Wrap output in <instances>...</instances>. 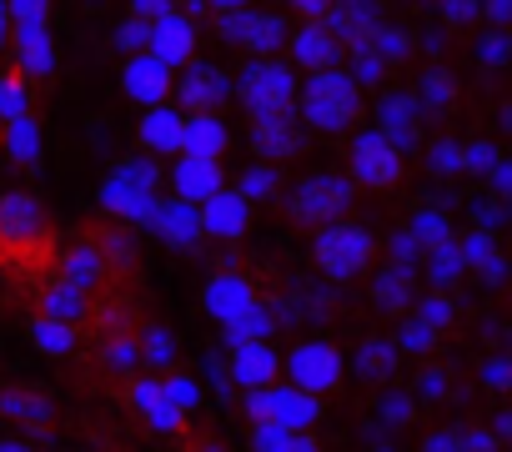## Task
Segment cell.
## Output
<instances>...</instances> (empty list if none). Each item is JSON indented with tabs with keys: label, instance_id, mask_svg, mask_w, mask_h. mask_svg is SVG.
<instances>
[{
	"label": "cell",
	"instance_id": "1",
	"mask_svg": "<svg viewBox=\"0 0 512 452\" xmlns=\"http://www.w3.org/2000/svg\"><path fill=\"white\" fill-rule=\"evenodd\" d=\"M61 257V226L31 191H0V277L26 297L51 277Z\"/></svg>",
	"mask_w": 512,
	"mask_h": 452
},
{
	"label": "cell",
	"instance_id": "2",
	"mask_svg": "<svg viewBox=\"0 0 512 452\" xmlns=\"http://www.w3.org/2000/svg\"><path fill=\"white\" fill-rule=\"evenodd\" d=\"M367 121V101L347 71H322L297 86V126L317 136H342Z\"/></svg>",
	"mask_w": 512,
	"mask_h": 452
},
{
	"label": "cell",
	"instance_id": "3",
	"mask_svg": "<svg viewBox=\"0 0 512 452\" xmlns=\"http://www.w3.org/2000/svg\"><path fill=\"white\" fill-rule=\"evenodd\" d=\"M297 71L272 56V61H246L241 76L231 81V96L241 101V111L251 116V126L262 121H282V116H297Z\"/></svg>",
	"mask_w": 512,
	"mask_h": 452
},
{
	"label": "cell",
	"instance_id": "4",
	"mask_svg": "<svg viewBox=\"0 0 512 452\" xmlns=\"http://www.w3.org/2000/svg\"><path fill=\"white\" fill-rule=\"evenodd\" d=\"M312 262L337 287L362 282L377 267V232H372V226H362V221H352V216L347 221H332V226H322L317 242H312Z\"/></svg>",
	"mask_w": 512,
	"mask_h": 452
},
{
	"label": "cell",
	"instance_id": "5",
	"mask_svg": "<svg viewBox=\"0 0 512 452\" xmlns=\"http://www.w3.org/2000/svg\"><path fill=\"white\" fill-rule=\"evenodd\" d=\"M352 196H357V186L347 181V171H312L297 186H287L282 211H287V221L297 226V232H322V226H332V221H347Z\"/></svg>",
	"mask_w": 512,
	"mask_h": 452
},
{
	"label": "cell",
	"instance_id": "6",
	"mask_svg": "<svg viewBox=\"0 0 512 452\" xmlns=\"http://www.w3.org/2000/svg\"><path fill=\"white\" fill-rule=\"evenodd\" d=\"M211 21H216V36L236 51H246L251 61H272L282 56L292 26L282 11H256V6H211Z\"/></svg>",
	"mask_w": 512,
	"mask_h": 452
},
{
	"label": "cell",
	"instance_id": "7",
	"mask_svg": "<svg viewBox=\"0 0 512 452\" xmlns=\"http://www.w3.org/2000/svg\"><path fill=\"white\" fill-rule=\"evenodd\" d=\"M11 16V51H16V76L21 81H51L56 71V46H51V6L46 0H21L6 6Z\"/></svg>",
	"mask_w": 512,
	"mask_h": 452
},
{
	"label": "cell",
	"instance_id": "8",
	"mask_svg": "<svg viewBox=\"0 0 512 452\" xmlns=\"http://www.w3.org/2000/svg\"><path fill=\"white\" fill-rule=\"evenodd\" d=\"M347 181L362 191H397L407 181V156L382 136V131H357L347 151Z\"/></svg>",
	"mask_w": 512,
	"mask_h": 452
},
{
	"label": "cell",
	"instance_id": "9",
	"mask_svg": "<svg viewBox=\"0 0 512 452\" xmlns=\"http://www.w3.org/2000/svg\"><path fill=\"white\" fill-rule=\"evenodd\" d=\"M282 367H287L292 387H297L302 397H312V402L332 397V392L347 382V357H342L337 342H297Z\"/></svg>",
	"mask_w": 512,
	"mask_h": 452
},
{
	"label": "cell",
	"instance_id": "10",
	"mask_svg": "<svg viewBox=\"0 0 512 452\" xmlns=\"http://www.w3.org/2000/svg\"><path fill=\"white\" fill-rule=\"evenodd\" d=\"M171 91L181 96V116H221L226 101H231V76L211 61H191L181 66V76L171 81Z\"/></svg>",
	"mask_w": 512,
	"mask_h": 452
},
{
	"label": "cell",
	"instance_id": "11",
	"mask_svg": "<svg viewBox=\"0 0 512 452\" xmlns=\"http://www.w3.org/2000/svg\"><path fill=\"white\" fill-rule=\"evenodd\" d=\"M0 422H11L21 432H46L56 422V397L51 387L36 382H0Z\"/></svg>",
	"mask_w": 512,
	"mask_h": 452
},
{
	"label": "cell",
	"instance_id": "12",
	"mask_svg": "<svg viewBox=\"0 0 512 452\" xmlns=\"http://www.w3.org/2000/svg\"><path fill=\"white\" fill-rule=\"evenodd\" d=\"M121 402H126L146 427H156V432H166V437H181V427H186V417L166 402L161 377H131V382H121Z\"/></svg>",
	"mask_w": 512,
	"mask_h": 452
},
{
	"label": "cell",
	"instance_id": "13",
	"mask_svg": "<svg viewBox=\"0 0 512 452\" xmlns=\"http://www.w3.org/2000/svg\"><path fill=\"white\" fill-rule=\"evenodd\" d=\"M287 51H292V71H307V76H322V71H342V41L327 31V26H297L287 36Z\"/></svg>",
	"mask_w": 512,
	"mask_h": 452
},
{
	"label": "cell",
	"instance_id": "14",
	"mask_svg": "<svg viewBox=\"0 0 512 452\" xmlns=\"http://www.w3.org/2000/svg\"><path fill=\"white\" fill-rule=\"evenodd\" d=\"M377 121H382L377 131L407 156V151L422 141V121H427V116H422V106H417L412 91H382V96H377Z\"/></svg>",
	"mask_w": 512,
	"mask_h": 452
},
{
	"label": "cell",
	"instance_id": "15",
	"mask_svg": "<svg viewBox=\"0 0 512 452\" xmlns=\"http://www.w3.org/2000/svg\"><path fill=\"white\" fill-rule=\"evenodd\" d=\"M146 56H151V61H161L166 71L191 66V61H196V21H186L181 11H166V16L151 26Z\"/></svg>",
	"mask_w": 512,
	"mask_h": 452
},
{
	"label": "cell",
	"instance_id": "16",
	"mask_svg": "<svg viewBox=\"0 0 512 452\" xmlns=\"http://www.w3.org/2000/svg\"><path fill=\"white\" fill-rule=\"evenodd\" d=\"M81 232H86V237H91V247L101 252V262H106L111 282H116V287H126V277L136 272V237H131V226H121V221H86Z\"/></svg>",
	"mask_w": 512,
	"mask_h": 452
},
{
	"label": "cell",
	"instance_id": "17",
	"mask_svg": "<svg viewBox=\"0 0 512 452\" xmlns=\"http://www.w3.org/2000/svg\"><path fill=\"white\" fill-rule=\"evenodd\" d=\"M91 312H96V302L81 297V292H71V287H61L56 277H46L31 292V317H41V322H61V327H76L81 332L91 322Z\"/></svg>",
	"mask_w": 512,
	"mask_h": 452
},
{
	"label": "cell",
	"instance_id": "18",
	"mask_svg": "<svg viewBox=\"0 0 512 452\" xmlns=\"http://www.w3.org/2000/svg\"><path fill=\"white\" fill-rule=\"evenodd\" d=\"M196 226H201V237L241 242V237H246V226H251V206L226 186V191H216L211 201H201V206H196Z\"/></svg>",
	"mask_w": 512,
	"mask_h": 452
},
{
	"label": "cell",
	"instance_id": "19",
	"mask_svg": "<svg viewBox=\"0 0 512 452\" xmlns=\"http://www.w3.org/2000/svg\"><path fill=\"white\" fill-rule=\"evenodd\" d=\"M307 146V131L297 126V116H282V121H262L251 126V156L262 166H282V161H297Z\"/></svg>",
	"mask_w": 512,
	"mask_h": 452
},
{
	"label": "cell",
	"instance_id": "20",
	"mask_svg": "<svg viewBox=\"0 0 512 452\" xmlns=\"http://www.w3.org/2000/svg\"><path fill=\"white\" fill-rule=\"evenodd\" d=\"M251 307H262L251 277H241V272H216V277L206 282V312H211L221 327H231V322L246 317Z\"/></svg>",
	"mask_w": 512,
	"mask_h": 452
},
{
	"label": "cell",
	"instance_id": "21",
	"mask_svg": "<svg viewBox=\"0 0 512 452\" xmlns=\"http://www.w3.org/2000/svg\"><path fill=\"white\" fill-rule=\"evenodd\" d=\"M171 191H176V201L201 206V201H211L216 191H226V166H221V161L176 156V166H171Z\"/></svg>",
	"mask_w": 512,
	"mask_h": 452
},
{
	"label": "cell",
	"instance_id": "22",
	"mask_svg": "<svg viewBox=\"0 0 512 452\" xmlns=\"http://www.w3.org/2000/svg\"><path fill=\"white\" fill-rule=\"evenodd\" d=\"M377 277L372 282V307L382 317H407L412 302H417V267H402V262H387V267H372Z\"/></svg>",
	"mask_w": 512,
	"mask_h": 452
},
{
	"label": "cell",
	"instance_id": "23",
	"mask_svg": "<svg viewBox=\"0 0 512 452\" xmlns=\"http://www.w3.org/2000/svg\"><path fill=\"white\" fill-rule=\"evenodd\" d=\"M277 372H282V357L272 352V342L231 347V382H236L241 392H267V387H277Z\"/></svg>",
	"mask_w": 512,
	"mask_h": 452
},
{
	"label": "cell",
	"instance_id": "24",
	"mask_svg": "<svg viewBox=\"0 0 512 452\" xmlns=\"http://www.w3.org/2000/svg\"><path fill=\"white\" fill-rule=\"evenodd\" d=\"M146 226H156V237H161L166 247H176V252H196V247H201L196 206H186V201H176V196L156 201L151 216H146Z\"/></svg>",
	"mask_w": 512,
	"mask_h": 452
},
{
	"label": "cell",
	"instance_id": "25",
	"mask_svg": "<svg viewBox=\"0 0 512 452\" xmlns=\"http://www.w3.org/2000/svg\"><path fill=\"white\" fill-rule=\"evenodd\" d=\"M322 417V402L302 397L297 387H267V427H282V432H297L307 437Z\"/></svg>",
	"mask_w": 512,
	"mask_h": 452
},
{
	"label": "cell",
	"instance_id": "26",
	"mask_svg": "<svg viewBox=\"0 0 512 452\" xmlns=\"http://www.w3.org/2000/svg\"><path fill=\"white\" fill-rule=\"evenodd\" d=\"M171 81H176V76H171L161 61H151L146 51H141V56H131V61H126V71H121V86H126V96H131V101H141L146 111H151V106H166V96H171Z\"/></svg>",
	"mask_w": 512,
	"mask_h": 452
},
{
	"label": "cell",
	"instance_id": "27",
	"mask_svg": "<svg viewBox=\"0 0 512 452\" xmlns=\"http://www.w3.org/2000/svg\"><path fill=\"white\" fill-rule=\"evenodd\" d=\"M181 131H186V116L176 106H151L136 126V141H141V151H151V161L156 156H181Z\"/></svg>",
	"mask_w": 512,
	"mask_h": 452
},
{
	"label": "cell",
	"instance_id": "28",
	"mask_svg": "<svg viewBox=\"0 0 512 452\" xmlns=\"http://www.w3.org/2000/svg\"><path fill=\"white\" fill-rule=\"evenodd\" d=\"M402 367V352L392 347V337H362L357 352H352V377L367 382V387H387Z\"/></svg>",
	"mask_w": 512,
	"mask_h": 452
},
{
	"label": "cell",
	"instance_id": "29",
	"mask_svg": "<svg viewBox=\"0 0 512 452\" xmlns=\"http://www.w3.org/2000/svg\"><path fill=\"white\" fill-rule=\"evenodd\" d=\"M231 151V126L221 116H186V131H181V156H196V161H221Z\"/></svg>",
	"mask_w": 512,
	"mask_h": 452
},
{
	"label": "cell",
	"instance_id": "30",
	"mask_svg": "<svg viewBox=\"0 0 512 452\" xmlns=\"http://www.w3.org/2000/svg\"><path fill=\"white\" fill-rule=\"evenodd\" d=\"M417 106H422V116H452L457 111V101H462V86H457V76L447 71V66H432L422 81H417Z\"/></svg>",
	"mask_w": 512,
	"mask_h": 452
},
{
	"label": "cell",
	"instance_id": "31",
	"mask_svg": "<svg viewBox=\"0 0 512 452\" xmlns=\"http://www.w3.org/2000/svg\"><path fill=\"white\" fill-rule=\"evenodd\" d=\"M246 206H272V201H282L287 196V181H282V171L277 166H262V161H256V166H246L241 176H236V186H231Z\"/></svg>",
	"mask_w": 512,
	"mask_h": 452
},
{
	"label": "cell",
	"instance_id": "32",
	"mask_svg": "<svg viewBox=\"0 0 512 452\" xmlns=\"http://www.w3.org/2000/svg\"><path fill=\"white\" fill-rule=\"evenodd\" d=\"M141 367H146V377L176 372V337H171V327L141 322Z\"/></svg>",
	"mask_w": 512,
	"mask_h": 452
},
{
	"label": "cell",
	"instance_id": "33",
	"mask_svg": "<svg viewBox=\"0 0 512 452\" xmlns=\"http://www.w3.org/2000/svg\"><path fill=\"white\" fill-rule=\"evenodd\" d=\"M417 327H427V332H452L457 327V302H452V292H422L417 302H412V312H407Z\"/></svg>",
	"mask_w": 512,
	"mask_h": 452
},
{
	"label": "cell",
	"instance_id": "34",
	"mask_svg": "<svg viewBox=\"0 0 512 452\" xmlns=\"http://www.w3.org/2000/svg\"><path fill=\"white\" fill-rule=\"evenodd\" d=\"M0 151H6L16 166H36L41 161V131L36 121H11V126H0Z\"/></svg>",
	"mask_w": 512,
	"mask_h": 452
},
{
	"label": "cell",
	"instance_id": "35",
	"mask_svg": "<svg viewBox=\"0 0 512 452\" xmlns=\"http://www.w3.org/2000/svg\"><path fill=\"white\" fill-rule=\"evenodd\" d=\"M422 257H427V282H432V292H452L457 277L467 272V267H462V252H457V237H447L442 247H432V252H422Z\"/></svg>",
	"mask_w": 512,
	"mask_h": 452
},
{
	"label": "cell",
	"instance_id": "36",
	"mask_svg": "<svg viewBox=\"0 0 512 452\" xmlns=\"http://www.w3.org/2000/svg\"><path fill=\"white\" fill-rule=\"evenodd\" d=\"M31 342H36V352L41 357H76V347H81V332L76 327H61V322H41V317H31Z\"/></svg>",
	"mask_w": 512,
	"mask_h": 452
},
{
	"label": "cell",
	"instance_id": "37",
	"mask_svg": "<svg viewBox=\"0 0 512 452\" xmlns=\"http://www.w3.org/2000/svg\"><path fill=\"white\" fill-rule=\"evenodd\" d=\"M26 116H31V81H21L16 71H0V126Z\"/></svg>",
	"mask_w": 512,
	"mask_h": 452
},
{
	"label": "cell",
	"instance_id": "38",
	"mask_svg": "<svg viewBox=\"0 0 512 452\" xmlns=\"http://www.w3.org/2000/svg\"><path fill=\"white\" fill-rule=\"evenodd\" d=\"M251 447L256 452H322L317 437H297V432H282V427H251Z\"/></svg>",
	"mask_w": 512,
	"mask_h": 452
},
{
	"label": "cell",
	"instance_id": "39",
	"mask_svg": "<svg viewBox=\"0 0 512 452\" xmlns=\"http://www.w3.org/2000/svg\"><path fill=\"white\" fill-rule=\"evenodd\" d=\"M226 332V342L231 347H246V342H267V332H272V307H251L246 317H236L231 327H221Z\"/></svg>",
	"mask_w": 512,
	"mask_h": 452
},
{
	"label": "cell",
	"instance_id": "40",
	"mask_svg": "<svg viewBox=\"0 0 512 452\" xmlns=\"http://www.w3.org/2000/svg\"><path fill=\"white\" fill-rule=\"evenodd\" d=\"M407 237H412L422 252H432V247H442V242H447V237H457V232L447 226V216H442V211H417V216H412V226H407Z\"/></svg>",
	"mask_w": 512,
	"mask_h": 452
},
{
	"label": "cell",
	"instance_id": "41",
	"mask_svg": "<svg viewBox=\"0 0 512 452\" xmlns=\"http://www.w3.org/2000/svg\"><path fill=\"white\" fill-rule=\"evenodd\" d=\"M161 392H166V402H171L181 417L201 407V382H196L191 372H166V377H161Z\"/></svg>",
	"mask_w": 512,
	"mask_h": 452
},
{
	"label": "cell",
	"instance_id": "42",
	"mask_svg": "<svg viewBox=\"0 0 512 452\" xmlns=\"http://www.w3.org/2000/svg\"><path fill=\"white\" fill-rule=\"evenodd\" d=\"M437 332H427V327H417L412 317H402V327H397V337H392V347L397 352H412V357H432L437 352Z\"/></svg>",
	"mask_w": 512,
	"mask_h": 452
},
{
	"label": "cell",
	"instance_id": "43",
	"mask_svg": "<svg viewBox=\"0 0 512 452\" xmlns=\"http://www.w3.org/2000/svg\"><path fill=\"white\" fill-rule=\"evenodd\" d=\"M427 171H437V176H457V171H462V146H457L452 136L427 141Z\"/></svg>",
	"mask_w": 512,
	"mask_h": 452
},
{
	"label": "cell",
	"instance_id": "44",
	"mask_svg": "<svg viewBox=\"0 0 512 452\" xmlns=\"http://www.w3.org/2000/svg\"><path fill=\"white\" fill-rule=\"evenodd\" d=\"M447 397H452V377H447L442 367L427 362V367L417 372V392H412V402H447Z\"/></svg>",
	"mask_w": 512,
	"mask_h": 452
},
{
	"label": "cell",
	"instance_id": "45",
	"mask_svg": "<svg viewBox=\"0 0 512 452\" xmlns=\"http://www.w3.org/2000/svg\"><path fill=\"white\" fill-rule=\"evenodd\" d=\"M176 452H231V447L221 442V432H216V427H181Z\"/></svg>",
	"mask_w": 512,
	"mask_h": 452
},
{
	"label": "cell",
	"instance_id": "46",
	"mask_svg": "<svg viewBox=\"0 0 512 452\" xmlns=\"http://www.w3.org/2000/svg\"><path fill=\"white\" fill-rule=\"evenodd\" d=\"M482 387H487L492 397H502V392L512 387V357H507V352H492V357L482 362Z\"/></svg>",
	"mask_w": 512,
	"mask_h": 452
},
{
	"label": "cell",
	"instance_id": "47",
	"mask_svg": "<svg viewBox=\"0 0 512 452\" xmlns=\"http://www.w3.org/2000/svg\"><path fill=\"white\" fill-rule=\"evenodd\" d=\"M377 412H382V422H392V427H407V422H417V402H412L407 392H382Z\"/></svg>",
	"mask_w": 512,
	"mask_h": 452
},
{
	"label": "cell",
	"instance_id": "48",
	"mask_svg": "<svg viewBox=\"0 0 512 452\" xmlns=\"http://www.w3.org/2000/svg\"><path fill=\"white\" fill-rule=\"evenodd\" d=\"M477 61H482L487 71H502V66H507V31H482Z\"/></svg>",
	"mask_w": 512,
	"mask_h": 452
},
{
	"label": "cell",
	"instance_id": "49",
	"mask_svg": "<svg viewBox=\"0 0 512 452\" xmlns=\"http://www.w3.org/2000/svg\"><path fill=\"white\" fill-rule=\"evenodd\" d=\"M146 41H151V26H146V21H136V16H126V21H121V31H116V46H121V51H131V56H141V51H146Z\"/></svg>",
	"mask_w": 512,
	"mask_h": 452
},
{
	"label": "cell",
	"instance_id": "50",
	"mask_svg": "<svg viewBox=\"0 0 512 452\" xmlns=\"http://www.w3.org/2000/svg\"><path fill=\"white\" fill-rule=\"evenodd\" d=\"M502 156H497V146L492 141H467L462 146V171H492Z\"/></svg>",
	"mask_w": 512,
	"mask_h": 452
},
{
	"label": "cell",
	"instance_id": "51",
	"mask_svg": "<svg viewBox=\"0 0 512 452\" xmlns=\"http://www.w3.org/2000/svg\"><path fill=\"white\" fill-rule=\"evenodd\" d=\"M457 452H502V442H497L487 427H477V422H462V442H457Z\"/></svg>",
	"mask_w": 512,
	"mask_h": 452
},
{
	"label": "cell",
	"instance_id": "52",
	"mask_svg": "<svg viewBox=\"0 0 512 452\" xmlns=\"http://www.w3.org/2000/svg\"><path fill=\"white\" fill-rule=\"evenodd\" d=\"M437 16H442L447 26H477V21H482V6H472V0H447Z\"/></svg>",
	"mask_w": 512,
	"mask_h": 452
},
{
	"label": "cell",
	"instance_id": "53",
	"mask_svg": "<svg viewBox=\"0 0 512 452\" xmlns=\"http://www.w3.org/2000/svg\"><path fill=\"white\" fill-rule=\"evenodd\" d=\"M457 442H462V422L457 427H432L422 437V452H457Z\"/></svg>",
	"mask_w": 512,
	"mask_h": 452
},
{
	"label": "cell",
	"instance_id": "54",
	"mask_svg": "<svg viewBox=\"0 0 512 452\" xmlns=\"http://www.w3.org/2000/svg\"><path fill=\"white\" fill-rule=\"evenodd\" d=\"M482 21H492V31H502V26L512 21V6H507V0H497V6H482Z\"/></svg>",
	"mask_w": 512,
	"mask_h": 452
},
{
	"label": "cell",
	"instance_id": "55",
	"mask_svg": "<svg viewBox=\"0 0 512 452\" xmlns=\"http://www.w3.org/2000/svg\"><path fill=\"white\" fill-rule=\"evenodd\" d=\"M487 176H492V191H497V201H502V196H507V186H512V171H507V161H497Z\"/></svg>",
	"mask_w": 512,
	"mask_h": 452
},
{
	"label": "cell",
	"instance_id": "56",
	"mask_svg": "<svg viewBox=\"0 0 512 452\" xmlns=\"http://www.w3.org/2000/svg\"><path fill=\"white\" fill-rule=\"evenodd\" d=\"M11 46V16H6V6H0V51Z\"/></svg>",
	"mask_w": 512,
	"mask_h": 452
},
{
	"label": "cell",
	"instance_id": "57",
	"mask_svg": "<svg viewBox=\"0 0 512 452\" xmlns=\"http://www.w3.org/2000/svg\"><path fill=\"white\" fill-rule=\"evenodd\" d=\"M0 452H31V442H16V437H6V442H0Z\"/></svg>",
	"mask_w": 512,
	"mask_h": 452
},
{
	"label": "cell",
	"instance_id": "58",
	"mask_svg": "<svg viewBox=\"0 0 512 452\" xmlns=\"http://www.w3.org/2000/svg\"><path fill=\"white\" fill-rule=\"evenodd\" d=\"M372 452H397V447H392V442H387V447H372Z\"/></svg>",
	"mask_w": 512,
	"mask_h": 452
}]
</instances>
